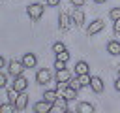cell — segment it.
Returning a JSON list of instances; mask_svg holds the SVG:
<instances>
[{
  "label": "cell",
  "instance_id": "603a6c76",
  "mask_svg": "<svg viewBox=\"0 0 120 113\" xmlns=\"http://www.w3.org/2000/svg\"><path fill=\"white\" fill-rule=\"evenodd\" d=\"M69 85H71V87H73V89H77V90H81V89H82V83H81V81H79V77H77V75H75V77H71V79H69Z\"/></svg>",
  "mask_w": 120,
  "mask_h": 113
},
{
  "label": "cell",
  "instance_id": "ac0fdd59",
  "mask_svg": "<svg viewBox=\"0 0 120 113\" xmlns=\"http://www.w3.org/2000/svg\"><path fill=\"white\" fill-rule=\"evenodd\" d=\"M62 94H64L68 100H75V98H77V94H79V90H77V89H73L71 85H68V87L62 90Z\"/></svg>",
  "mask_w": 120,
  "mask_h": 113
},
{
  "label": "cell",
  "instance_id": "277c9868",
  "mask_svg": "<svg viewBox=\"0 0 120 113\" xmlns=\"http://www.w3.org/2000/svg\"><path fill=\"white\" fill-rule=\"evenodd\" d=\"M51 79H52V73H51L49 68H39L38 70V73H36V83L38 85H47Z\"/></svg>",
  "mask_w": 120,
  "mask_h": 113
},
{
  "label": "cell",
  "instance_id": "1f68e13d",
  "mask_svg": "<svg viewBox=\"0 0 120 113\" xmlns=\"http://www.w3.org/2000/svg\"><path fill=\"white\" fill-rule=\"evenodd\" d=\"M118 77H120V66H118Z\"/></svg>",
  "mask_w": 120,
  "mask_h": 113
},
{
  "label": "cell",
  "instance_id": "f1b7e54d",
  "mask_svg": "<svg viewBox=\"0 0 120 113\" xmlns=\"http://www.w3.org/2000/svg\"><path fill=\"white\" fill-rule=\"evenodd\" d=\"M0 68H4V70L8 68V58L6 56H0Z\"/></svg>",
  "mask_w": 120,
  "mask_h": 113
},
{
  "label": "cell",
  "instance_id": "4dcf8cb0",
  "mask_svg": "<svg viewBox=\"0 0 120 113\" xmlns=\"http://www.w3.org/2000/svg\"><path fill=\"white\" fill-rule=\"evenodd\" d=\"M94 2H96V4H105L107 0H94Z\"/></svg>",
  "mask_w": 120,
  "mask_h": 113
},
{
  "label": "cell",
  "instance_id": "2e32d148",
  "mask_svg": "<svg viewBox=\"0 0 120 113\" xmlns=\"http://www.w3.org/2000/svg\"><path fill=\"white\" fill-rule=\"evenodd\" d=\"M107 53L112 55V56L120 55V41L118 40H109L107 41Z\"/></svg>",
  "mask_w": 120,
  "mask_h": 113
},
{
  "label": "cell",
  "instance_id": "3957f363",
  "mask_svg": "<svg viewBox=\"0 0 120 113\" xmlns=\"http://www.w3.org/2000/svg\"><path fill=\"white\" fill-rule=\"evenodd\" d=\"M103 28H105V21H103V19H94V21L86 26V34H88V38H90V36L99 34Z\"/></svg>",
  "mask_w": 120,
  "mask_h": 113
},
{
  "label": "cell",
  "instance_id": "ffe728a7",
  "mask_svg": "<svg viewBox=\"0 0 120 113\" xmlns=\"http://www.w3.org/2000/svg\"><path fill=\"white\" fill-rule=\"evenodd\" d=\"M54 58H58V60H64V62H68V60H69V53H68V49H64V51L56 53V55H54Z\"/></svg>",
  "mask_w": 120,
  "mask_h": 113
},
{
  "label": "cell",
  "instance_id": "8fae6325",
  "mask_svg": "<svg viewBox=\"0 0 120 113\" xmlns=\"http://www.w3.org/2000/svg\"><path fill=\"white\" fill-rule=\"evenodd\" d=\"M69 79H71V73H69L68 68L56 70V73H54V81H56V83H69Z\"/></svg>",
  "mask_w": 120,
  "mask_h": 113
},
{
  "label": "cell",
  "instance_id": "9c48e42d",
  "mask_svg": "<svg viewBox=\"0 0 120 113\" xmlns=\"http://www.w3.org/2000/svg\"><path fill=\"white\" fill-rule=\"evenodd\" d=\"M90 89H92V92L101 94V92L105 90V83H103V79H101L99 75H92V77H90Z\"/></svg>",
  "mask_w": 120,
  "mask_h": 113
},
{
  "label": "cell",
  "instance_id": "5bb4252c",
  "mask_svg": "<svg viewBox=\"0 0 120 113\" xmlns=\"http://www.w3.org/2000/svg\"><path fill=\"white\" fill-rule=\"evenodd\" d=\"M15 105H17V111H24L28 107V94H26V90L24 92H19V98H17Z\"/></svg>",
  "mask_w": 120,
  "mask_h": 113
},
{
  "label": "cell",
  "instance_id": "d6986e66",
  "mask_svg": "<svg viewBox=\"0 0 120 113\" xmlns=\"http://www.w3.org/2000/svg\"><path fill=\"white\" fill-rule=\"evenodd\" d=\"M8 70H2L0 72V89H6L8 87Z\"/></svg>",
  "mask_w": 120,
  "mask_h": 113
},
{
  "label": "cell",
  "instance_id": "44dd1931",
  "mask_svg": "<svg viewBox=\"0 0 120 113\" xmlns=\"http://www.w3.org/2000/svg\"><path fill=\"white\" fill-rule=\"evenodd\" d=\"M77 77H79V81L82 83V87H90V77H92L90 73H82V75H77Z\"/></svg>",
  "mask_w": 120,
  "mask_h": 113
},
{
  "label": "cell",
  "instance_id": "7a4b0ae2",
  "mask_svg": "<svg viewBox=\"0 0 120 113\" xmlns=\"http://www.w3.org/2000/svg\"><path fill=\"white\" fill-rule=\"evenodd\" d=\"M6 70H8V73H9L11 77H17V75H22L24 70H28V68L22 64V60H9Z\"/></svg>",
  "mask_w": 120,
  "mask_h": 113
},
{
  "label": "cell",
  "instance_id": "e0dca14e",
  "mask_svg": "<svg viewBox=\"0 0 120 113\" xmlns=\"http://www.w3.org/2000/svg\"><path fill=\"white\" fill-rule=\"evenodd\" d=\"M94 111H96V107L90 102H79L77 104V113H94Z\"/></svg>",
  "mask_w": 120,
  "mask_h": 113
},
{
  "label": "cell",
  "instance_id": "83f0119b",
  "mask_svg": "<svg viewBox=\"0 0 120 113\" xmlns=\"http://www.w3.org/2000/svg\"><path fill=\"white\" fill-rule=\"evenodd\" d=\"M69 2H71L73 8H82V6L86 4V0H69Z\"/></svg>",
  "mask_w": 120,
  "mask_h": 113
},
{
  "label": "cell",
  "instance_id": "ba28073f",
  "mask_svg": "<svg viewBox=\"0 0 120 113\" xmlns=\"http://www.w3.org/2000/svg\"><path fill=\"white\" fill-rule=\"evenodd\" d=\"M11 89H15L17 92H24V90L28 89V79H26L24 75H17V77H13Z\"/></svg>",
  "mask_w": 120,
  "mask_h": 113
},
{
  "label": "cell",
  "instance_id": "f546056e",
  "mask_svg": "<svg viewBox=\"0 0 120 113\" xmlns=\"http://www.w3.org/2000/svg\"><path fill=\"white\" fill-rule=\"evenodd\" d=\"M114 90H116V92H120V77L114 81Z\"/></svg>",
  "mask_w": 120,
  "mask_h": 113
},
{
  "label": "cell",
  "instance_id": "484cf974",
  "mask_svg": "<svg viewBox=\"0 0 120 113\" xmlns=\"http://www.w3.org/2000/svg\"><path fill=\"white\" fill-rule=\"evenodd\" d=\"M60 2H62V0H45V6H49V8H56V6H60Z\"/></svg>",
  "mask_w": 120,
  "mask_h": 113
},
{
  "label": "cell",
  "instance_id": "4fadbf2b",
  "mask_svg": "<svg viewBox=\"0 0 120 113\" xmlns=\"http://www.w3.org/2000/svg\"><path fill=\"white\" fill-rule=\"evenodd\" d=\"M82 73H90V64L86 60H77L75 62V75H82Z\"/></svg>",
  "mask_w": 120,
  "mask_h": 113
},
{
  "label": "cell",
  "instance_id": "4316f807",
  "mask_svg": "<svg viewBox=\"0 0 120 113\" xmlns=\"http://www.w3.org/2000/svg\"><path fill=\"white\" fill-rule=\"evenodd\" d=\"M112 32H114V36H120V19L114 21V24H112Z\"/></svg>",
  "mask_w": 120,
  "mask_h": 113
},
{
  "label": "cell",
  "instance_id": "52a82bcc",
  "mask_svg": "<svg viewBox=\"0 0 120 113\" xmlns=\"http://www.w3.org/2000/svg\"><path fill=\"white\" fill-rule=\"evenodd\" d=\"M71 19H73V24H75V28H81V26H84V23H86L84 11H82L81 8H75V9H73V13H71Z\"/></svg>",
  "mask_w": 120,
  "mask_h": 113
},
{
  "label": "cell",
  "instance_id": "7402d4cb",
  "mask_svg": "<svg viewBox=\"0 0 120 113\" xmlns=\"http://www.w3.org/2000/svg\"><path fill=\"white\" fill-rule=\"evenodd\" d=\"M64 49H66L64 41H54V43H52V53H54V55L60 53V51H64Z\"/></svg>",
  "mask_w": 120,
  "mask_h": 113
},
{
  "label": "cell",
  "instance_id": "30bf717a",
  "mask_svg": "<svg viewBox=\"0 0 120 113\" xmlns=\"http://www.w3.org/2000/svg\"><path fill=\"white\" fill-rule=\"evenodd\" d=\"M32 111L34 113H47V111H52V104L47 102V100H39L32 105Z\"/></svg>",
  "mask_w": 120,
  "mask_h": 113
},
{
  "label": "cell",
  "instance_id": "8992f818",
  "mask_svg": "<svg viewBox=\"0 0 120 113\" xmlns=\"http://www.w3.org/2000/svg\"><path fill=\"white\" fill-rule=\"evenodd\" d=\"M68 102H69V100H68L64 94H62V96H58V100L52 104V111H54V113H68V111H69Z\"/></svg>",
  "mask_w": 120,
  "mask_h": 113
},
{
  "label": "cell",
  "instance_id": "5b68a950",
  "mask_svg": "<svg viewBox=\"0 0 120 113\" xmlns=\"http://www.w3.org/2000/svg\"><path fill=\"white\" fill-rule=\"evenodd\" d=\"M71 24H73L71 15H69L68 11H62V13H60V17H58V28L66 32V30H69V28H71Z\"/></svg>",
  "mask_w": 120,
  "mask_h": 113
},
{
  "label": "cell",
  "instance_id": "7c38bea8",
  "mask_svg": "<svg viewBox=\"0 0 120 113\" xmlns=\"http://www.w3.org/2000/svg\"><path fill=\"white\" fill-rule=\"evenodd\" d=\"M21 60H22V64H24L26 68H36V66H38V56H36L34 53H24Z\"/></svg>",
  "mask_w": 120,
  "mask_h": 113
},
{
  "label": "cell",
  "instance_id": "cb8c5ba5",
  "mask_svg": "<svg viewBox=\"0 0 120 113\" xmlns=\"http://www.w3.org/2000/svg\"><path fill=\"white\" fill-rule=\"evenodd\" d=\"M109 17H111L112 21H118V19H120V8H112V9L109 11Z\"/></svg>",
  "mask_w": 120,
  "mask_h": 113
},
{
  "label": "cell",
  "instance_id": "6da1fadb",
  "mask_svg": "<svg viewBox=\"0 0 120 113\" xmlns=\"http://www.w3.org/2000/svg\"><path fill=\"white\" fill-rule=\"evenodd\" d=\"M43 11H45V4H41V2H34V4L26 6V15L32 21H39L43 17Z\"/></svg>",
  "mask_w": 120,
  "mask_h": 113
},
{
  "label": "cell",
  "instance_id": "d4e9b609",
  "mask_svg": "<svg viewBox=\"0 0 120 113\" xmlns=\"http://www.w3.org/2000/svg\"><path fill=\"white\" fill-rule=\"evenodd\" d=\"M54 68H56V70H64V68H66V62H64V60L54 58Z\"/></svg>",
  "mask_w": 120,
  "mask_h": 113
},
{
  "label": "cell",
  "instance_id": "9a60e30c",
  "mask_svg": "<svg viewBox=\"0 0 120 113\" xmlns=\"http://www.w3.org/2000/svg\"><path fill=\"white\" fill-rule=\"evenodd\" d=\"M58 96H62V94L58 92V89H47V90L43 92V100H47V102H51V104H54V102L58 100Z\"/></svg>",
  "mask_w": 120,
  "mask_h": 113
}]
</instances>
